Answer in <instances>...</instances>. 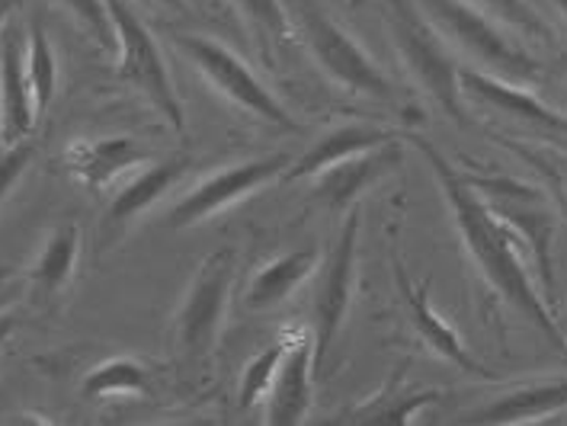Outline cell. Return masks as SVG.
Listing matches in <instances>:
<instances>
[{
  "label": "cell",
  "instance_id": "d6a6232c",
  "mask_svg": "<svg viewBox=\"0 0 567 426\" xmlns=\"http://www.w3.org/2000/svg\"><path fill=\"white\" fill-rule=\"evenodd\" d=\"M555 3H558V10L567 17V0H555Z\"/></svg>",
  "mask_w": 567,
  "mask_h": 426
},
{
  "label": "cell",
  "instance_id": "7a4b0ae2",
  "mask_svg": "<svg viewBox=\"0 0 567 426\" xmlns=\"http://www.w3.org/2000/svg\"><path fill=\"white\" fill-rule=\"evenodd\" d=\"M382 7H385V30L404 67L420 84V91L455 125H472V116L465 110L462 77H458L462 67L452 59L446 39L423 17L414 0H382Z\"/></svg>",
  "mask_w": 567,
  "mask_h": 426
},
{
  "label": "cell",
  "instance_id": "d4e9b609",
  "mask_svg": "<svg viewBox=\"0 0 567 426\" xmlns=\"http://www.w3.org/2000/svg\"><path fill=\"white\" fill-rule=\"evenodd\" d=\"M286 350H289V336L276 340L272 346H267L264 353H257L250 363L244 365L238 388V404L244 411H250L257 401H264V397L269 395L272 378H276V372H279V363H282Z\"/></svg>",
  "mask_w": 567,
  "mask_h": 426
},
{
  "label": "cell",
  "instance_id": "4316f807",
  "mask_svg": "<svg viewBox=\"0 0 567 426\" xmlns=\"http://www.w3.org/2000/svg\"><path fill=\"white\" fill-rule=\"evenodd\" d=\"M235 3H238L240 17L254 23L272 42H282L292 35V20L282 0H235Z\"/></svg>",
  "mask_w": 567,
  "mask_h": 426
},
{
  "label": "cell",
  "instance_id": "9c48e42d",
  "mask_svg": "<svg viewBox=\"0 0 567 426\" xmlns=\"http://www.w3.org/2000/svg\"><path fill=\"white\" fill-rule=\"evenodd\" d=\"M292 157L282 152L264 154V157H247L238 164H228L221 170H215L212 177L196 183L177 206L167 212V225L171 228H193L199 221H206L221 209L235 206L240 199H247L250 193L264 189L269 183L282 180V174L289 170Z\"/></svg>",
  "mask_w": 567,
  "mask_h": 426
},
{
  "label": "cell",
  "instance_id": "2e32d148",
  "mask_svg": "<svg viewBox=\"0 0 567 426\" xmlns=\"http://www.w3.org/2000/svg\"><path fill=\"white\" fill-rule=\"evenodd\" d=\"M394 279H398L401 299L408 304L411 324H414V331L420 334V340H423L436 356H443V360H449L455 368H462L465 375L494 378V372H491L487 365H481L478 360L465 350V343H462L458 334L449 328L446 318H440V314L433 311V304H430V285H426V282H423V285H411V279H408L404 267H401L398 260H394Z\"/></svg>",
  "mask_w": 567,
  "mask_h": 426
},
{
  "label": "cell",
  "instance_id": "6da1fadb",
  "mask_svg": "<svg viewBox=\"0 0 567 426\" xmlns=\"http://www.w3.org/2000/svg\"><path fill=\"white\" fill-rule=\"evenodd\" d=\"M423 160L433 167L436 180L443 186V196L449 202V212L455 221V231L465 243L475 270L481 279L504 299V302L519 311L536 331L545 334V340H551L558 350H567V340L555 321V314L548 311V299L536 289V282L529 279L523 260H519V238L509 231L507 225L494 215V209L478 196V189L468 183V177L462 170H455L446 160V154H440L436 145H430L426 138L411 135L408 138Z\"/></svg>",
  "mask_w": 567,
  "mask_h": 426
},
{
  "label": "cell",
  "instance_id": "7c38bea8",
  "mask_svg": "<svg viewBox=\"0 0 567 426\" xmlns=\"http://www.w3.org/2000/svg\"><path fill=\"white\" fill-rule=\"evenodd\" d=\"M315 336L308 331L289 334V350L279 363L267 395V424L296 426L308 420L315 404Z\"/></svg>",
  "mask_w": 567,
  "mask_h": 426
},
{
  "label": "cell",
  "instance_id": "4dcf8cb0",
  "mask_svg": "<svg viewBox=\"0 0 567 426\" xmlns=\"http://www.w3.org/2000/svg\"><path fill=\"white\" fill-rule=\"evenodd\" d=\"M17 295V285H13V279H10V273H3L0 270V311H3V304L10 302Z\"/></svg>",
  "mask_w": 567,
  "mask_h": 426
},
{
  "label": "cell",
  "instance_id": "ba28073f",
  "mask_svg": "<svg viewBox=\"0 0 567 426\" xmlns=\"http://www.w3.org/2000/svg\"><path fill=\"white\" fill-rule=\"evenodd\" d=\"M359 212L357 206L350 209L340 235L330 243L328 257L321 263V276H318V289H315V365L328 360L330 346L337 343V336L343 331L347 311L353 302V289H357V250H359Z\"/></svg>",
  "mask_w": 567,
  "mask_h": 426
},
{
  "label": "cell",
  "instance_id": "83f0119b",
  "mask_svg": "<svg viewBox=\"0 0 567 426\" xmlns=\"http://www.w3.org/2000/svg\"><path fill=\"white\" fill-rule=\"evenodd\" d=\"M59 3L74 17V23L87 32L100 49L116 45V39H113V20H110V10H106V0H59Z\"/></svg>",
  "mask_w": 567,
  "mask_h": 426
},
{
  "label": "cell",
  "instance_id": "3957f363",
  "mask_svg": "<svg viewBox=\"0 0 567 426\" xmlns=\"http://www.w3.org/2000/svg\"><path fill=\"white\" fill-rule=\"evenodd\" d=\"M414 3L436 27V32L458 52H465L481 71L523 84V87L538 81L542 64L523 45H516L509 35L497 30V23L475 3L468 0H414Z\"/></svg>",
  "mask_w": 567,
  "mask_h": 426
},
{
  "label": "cell",
  "instance_id": "52a82bcc",
  "mask_svg": "<svg viewBox=\"0 0 567 426\" xmlns=\"http://www.w3.org/2000/svg\"><path fill=\"white\" fill-rule=\"evenodd\" d=\"M235 273H238V253L231 247H218L189 279V289L177 311L179 350L189 360H206L215 350V340L225 324Z\"/></svg>",
  "mask_w": 567,
  "mask_h": 426
},
{
  "label": "cell",
  "instance_id": "1f68e13d",
  "mask_svg": "<svg viewBox=\"0 0 567 426\" xmlns=\"http://www.w3.org/2000/svg\"><path fill=\"white\" fill-rule=\"evenodd\" d=\"M20 0H0V30L13 20V10H17Z\"/></svg>",
  "mask_w": 567,
  "mask_h": 426
},
{
  "label": "cell",
  "instance_id": "5b68a950",
  "mask_svg": "<svg viewBox=\"0 0 567 426\" xmlns=\"http://www.w3.org/2000/svg\"><path fill=\"white\" fill-rule=\"evenodd\" d=\"M110 20H113V39H116V74L128 87L142 93L157 116L171 122L174 132H186V116L179 103L174 77L167 71V61L157 49V39L151 35L145 20L135 13L128 0H106Z\"/></svg>",
  "mask_w": 567,
  "mask_h": 426
},
{
  "label": "cell",
  "instance_id": "8992f818",
  "mask_svg": "<svg viewBox=\"0 0 567 426\" xmlns=\"http://www.w3.org/2000/svg\"><path fill=\"white\" fill-rule=\"evenodd\" d=\"M174 42H177L179 52L189 59V64L231 106H238L244 113L257 116L260 122H269L276 128L301 135V122H296V116L272 96L267 84L247 67V61L235 55L231 49H225L221 42H215L209 35H196V32H174Z\"/></svg>",
  "mask_w": 567,
  "mask_h": 426
},
{
  "label": "cell",
  "instance_id": "30bf717a",
  "mask_svg": "<svg viewBox=\"0 0 567 426\" xmlns=\"http://www.w3.org/2000/svg\"><path fill=\"white\" fill-rule=\"evenodd\" d=\"M468 183L478 189V196L494 209V215L519 238V243L526 250H533L542 282H545V292H551V235H555V225H551V212L545 206V196L533 186L507 180V177H491V180L468 177Z\"/></svg>",
  "mask_w": 567,
  "mask_h": 426
},
{
  "label": "cell",
  "instance_id": "8fae6325",
  "mask_svg": "<svg viewBox=\"0 0 567 426\" xmlns=\"http://www.w3.org/2000/svg\"><path fill=\"white\" fill-rule=\"evenodd\" d=\"M35 96L27 74V35L17 23L0 30V145H17L32 138Z\"/></svg>",
  "mask_w": 567,
  "mask_h": 426
},
{
  "label": "cell",
  "instance_id": "ac0fdd59",
  "mask_svg": "<svg viewBox=\"0 0 567 426\" xmlns=\"http://www.w3.org/2000/svg\"><path fill=\"white\" fill-rule=\"evenodd\" d=\"M561 411H567V378H555V382L513 388L507 395L494 397V401L481 404L475 411L462 414V420L465 424L494 426L538 424V420H548V417H555Z\"/></svg>",
  "mask_w": 567,
  "mask_h": 426
},
{
  "label": "cell",
  "instance_id": "d6986e66",
  "mask_svg": "<svg viewBox=\"0 0 567 426\" xmlns=\"http://www.w3.org/2000/svg\"><path fill=\"white\" fill-rule=\"evenodd\" d=\"M315 267H318L315 247H299L282 257H272L254 273L247 285V295H244L247 311H276L286 299H292V292L315 273Z\"/></svg>",
  "mask_w": 567,
  "mask_h": 426
},
{
  "label": "cell",
  "instance_id": "e0dca14e",
  "mask_svg": "<svg viewBox=\"0 0 567 426\" xmlns=\"http://www.w3.org/2000/svg\"><path fill=\"white\" fill-rule=\"evenodd\" d=\"M398 135L391 128L382 125H365V122H350V125H337L324 132L321 138H315L305 152L289 164V170L282 174V183L296 180H311L318 177L321 170H328L333 164L353 157V154L369 152V148H379V145H389Z\"/></svg>",
  "mask_w": 567,
  "mask_h": 426
},
{
  "label": "cell",
  "instance_id": "cb8c5ba5",
  "mask_svg": "<svg viewBox=\"0 0 567 426\" xmlns=\"http://www.w3.org/2000/svg\"><path fill=\"white\" fill-rule=\"evenodd\" d=\"M27 74H30L35 106H39V113H45L59 91V59H55L49 32L39 23H32L30 35H27Z\"/></svg>",
  "mask_w": 567,
  "mask_h": 426
},
{
  "label": "cell",
  "instance_id": "f1b7e54d",
  "mask_svg": "<svg viewBox=\"0 0 567 426\" xmlns=\"http://www.w3.org/2000/svg\"><path fill=\"white\" fill-rule=\"evenodd\" d=\"M32 160V142H17V145H0V206L3 199L13 193V186L20 183L23 170Z\"/></svg>",
  "mask_w": 567,
  "mask_h": 426
},
{
  "label": "cell",
  "instance_id": "ffe728a7",
  "mask_svg": "<svg viewBox=\"0 0 567 426\" xmlns=\"http://www.w3.org/2000/svg\"><path fill=\"white\" fill-rule=\"evenodd\" d=\"M189 160L186 157H167V160H151L145 167L135 170V177L122 186L116 199L106 209V221L113 228H122L128 221H135L142 212H148L157 199H164L171 193V186L186 174Z\"/></svg>",
  "mask_w": 567,
  "mask_h": 426
},
{
  "label": "cell",
  "instance_id": "44dd1931",
  "mask_svg": "<svg viewBox=\"0 0 567 426\" xmlns=\"http://www.w3.org/2000/svg\"><path fill=\"white\" fill-rule=\"evenodd\" d=\"M78 257H81V228L74 221H61L59 228L49 235V241L42 243V250L32 263L30 282L35 285V292L42 299L59 295L74 276Z\"/></svg>",
  "mask_w": 567,
  "mask_h": 426
},
{
  "label": "cell",
  "instance_id": "f546056e",
  "mask_svg": "<svg viewBox=\"0 0 567 426\" xmlns=\"http://www.w3.org/2000/svg\"><path fill=\"white\" fill-rule=\"evenodd\" d=\"M13 331H17V318H13V314H3V311H0V350L7 346V340L13 336Z\"/></svg>",
  "mask_w": 567,
  "mask_h": 426
},
{
  "label": "cell",
  "instance_id": "5bb4252c",
  "mask_svg": "<svg viewBox=\"0 0 567 426\" xmlns=\"http://www.w3.org/2000/svg\"><path fill=\"white\" fill-rule=\"evenodd\" d=\"M462 93L478 103L487 106L501 116L523 122V125H533V128H545V132H558L567 135V116L551 110L548 103H542L536 93L526 91L523 84H513L504 77H494L487 71H475V67H462Z\"/></svg>",
  "mask_w": 567,
  "mask_h": 426
},
{
  "label": "cell",
  "instance_id": "9a60e30c",
  "mask_svg": "<svg viewBox=\"0 0 567 426\" xmlns=\"http://www.w3.org/2000/svg\"><path fill=\"white\" fill-rule=\"evenodd\" d=\"M404 160V145L394 138L389 145L369 148V152L353 154L340 164H333L328 170H321L315 177V196L324 199V206L340 212L347 206H357V199L372 186L379 183L385 174H391L394 167H401Z\"/></svg>",
  "mask_w": 567,
  "mask_h": 426
},
{
  "label": "cell",
  "instance_id": "603a6c76",
  "mask_svg": "<svg viewBox=\"0 0 567 426\" xmlns=\"http://www.w3.org/2000/svg\"><path fill=\"white\" fill-rule=\"evenodd\" d=\"M81 395L90 401H106V397H148L151 375L145 365L132 356H113L106 363L93 365L84 375Z\"/></svg>",
  "mask_w": 567,
  "mask_h": 426
},
{
  "label": "cell",
  "instance_id": "277c9868",
  "mask_svg": "<svg viewBox=\"0 0 567 426\" xmlns=\"http://www.w3.org/2000/svg\"><path fill=\"white\" fill-rule=\"evenodd\" d=\"M289 20L299 27L308 52L315 55L318 67L333 84L369 100H391V81L372 55L343 30L330 13H324L315 0H286Z\"/></svg>",
  "mask_w": 567,
  "mask_h": 426
},
{
  "label": "cell",
  "instance_id": "4fadbf2b",
  "mask_svg": "<svg viewBox=\"0 0 567 426\" xmlns=\"http://www.w3.org/2000/svg\"><path fill=\"white\" fill-rule=\"evenodd\" d=\"M151 160H154V154L125 135L71 142L61 154V167L74 180L84 183L87 189H106L110 183L120 180L122 174H135Z\"/></svg>",
  "mask_w": 567,
  "mask_h": 426
},
{
  "label": "cell",
  "instance_id": "7402d4cb",
  "mask_svg": "<svg viewBox=\"0 0 567 426\" xmlns=\"http://www.w3.org/2000/svg\"><path fill=\"white\" fill-rule=\"evenodd\" d=\"M401 378H404V365L394 372L389 378V385L379 392L375 397H369V401H362L357 411L350 414V420H357V424H394V426H408L414 424V417H417V411H423L426 404H433V401H440V392H404V385H401Z\"/></svg>",
  "mask_w": 567,
  "mask_h": 426
},
{
  "label": "cell",
  "instance_id": "484cf974",
  "mask_svg": "<svg viewBox=\"0 0 567 426\" xmlns=\"http://www.w3.org/2000/svg\"><path fill=\"white\" fill-rule=\"evenodd\" d=\"M468 3H475L487 17L507 23L513 30L526 32L533 39H548V27L542 23V17L529 0H468Z\"/></svg>",
  "mask_w": 567,
  "mask_h": 426
}]
</instances>
